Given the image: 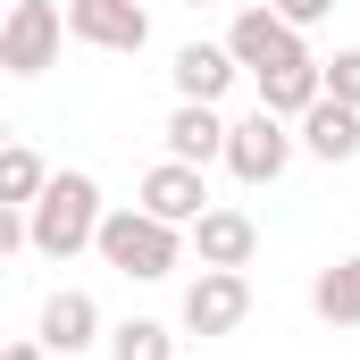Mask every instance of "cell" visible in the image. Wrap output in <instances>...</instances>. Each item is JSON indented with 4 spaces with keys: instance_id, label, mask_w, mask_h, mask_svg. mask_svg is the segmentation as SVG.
Here are the masks:
<instances>
[{
    "instance_id": "obj_14",
    "label": "cell",
    "mask_w": 360,
    "mask_h": 360,
    "mask_svg": "<svg viewBox=\"0 0 360 360\" xmlns=\"http://www.w3.org/2000/svg\"><path fill=\"white\" fill-rule=\"evenodd\" d=\"M302 151H310V160H327V168H344V160L360 151V109L327 92V101L302 117Z\"/></svg>"
},
{
    "instance_id": "obj_19",
    "label": "cell",
    "mask_w": 360,
    "mask_h": 360,
    "mask_svg": "<svg viewBox=\"0 0 360 360\" xmlns=\"http://www.w3.org/2000/svg\"><path fill=\"white\" fill-rule=\"evenodd\" d=\"M269 8H276V17H293V25H319L335 0H269Z\"/></svg>"
},
{
    "instance_id": "obj_17",
    "label": "cell",
    "mask_w": 360,
    "mask_h": 360,
    "mask_svg": "<svg viewBox=\"0 0 360 360\" xmlns=\"http://www.w3.org/2000/svg\"><path fill=\"white\" fill-rule=\"evenodd\" d=\"M109 360H176V335L160 319H117L109 327Z\"/></svg>"
},
{
    "instance_id": "obj_1",
    "label": "cell",
    "mask_w": 360,
    "mask_h": 360,
    "mask_svg": "<svg viewBox=\"0 0 360 360\" xmlns=\"http://www.w3.org/2000/svg\"><path fill=\"white\" fill-rule=\"evenodd\" d=\"M101 218H109V210H101V184H92L84 168H59L51 193L25 210L42 260H76V252H92V243H101Z\"/></svg>"
},
{
    "instance_id": "obj_9",
    "label": "cell",
    "mask_w": 360,
    "mask_h": 360,
    "mask_svg": "<svg viewBox=\"0 0 360 360\" xmlns=\"http://www.w3.org/2000/svg\"><path fill=\"white\" fill-rule=\"evenodd\" d=\"M184 235H193L201 269H252V252H260V226H252L243 210H201Z\"/></svg>"
},
{
    "instance_id": "obj_20",
    "label": "cell",
    "mask_w": 360,
    "mask_h": 360,
    "mask_svg": "<svg viewBox=\"0 0 360 360\" xmlns=\"http://www.w3.org/2000/svg\"><path fill=\"white\" fill-rule=\"evenodd\" d=\"M0 360H51V344H42V335H17V344H8Z\"/></svg>"
},
{
    "instance_id": "obj_5",
    "label": "cell",
    "mask_w": 360,
    "mask_h": 360,
    "mask_svg": "<svg viewBox=\"0 0 360 360\" xmlns=\"http://www.w3.org/2000/svg\"><path fill=\"white\" fill-rule=\"evenodd\" d=\"M176 319H184V335H201V344H210V335H235V327L252 319V276L243 269H201L184 285Z\"/></svg>"
},
{
    "instance_id": "obj_22",
    "label": "cell",
    "mask_w": 360,
    "mask_h": 360,
    "mask_svg": "<svg viewBox=\"0 0 360 360\" xmlns=\"http://www.w3.org/2000/svg\"><path fill=\"white\" fill-rule=\"evenodd\" d=\"M193 8H201V0H193Z\"/></svg>"
},
{
    "instance_id": "obj_6",
    "label": "cell",
    "mask_w": 360,
    "mask_h": 360,
    "mask_svg": "<svg viewBox=\"0 0 360 360\" xmlns=\"http://www.w3.org/2000/svg\"><path fill=\"white\" fill-rule=\"evenodd\" d=\"M226 51H235L252 76H269V68H285V59H310V51H302V25H293V17H276L269 0L235 8V25H226Z\"/></svg>"
},
{
    "instance_id": "obj_21",
    "label": "cell",
    "mask_w": 360,
    "mask_h": 360,
    "mask_svg": "<svg viewBox=\"0 0 360 360\" xmlns=\"http://www.w3.org/2000/svg\"><path fill=\"white\" fill-rule=\"evenodd\" d=\"M235 8H252V0H235Z\"/></svg>"
},
{
    "instance_id": "obj_11",
    "label": "cell",
    "mask_w": 360,
    "mask_h": 360,
    "mask_svg": "<svg viewBox=\"0 0 360 360\" xmlns=\"http://www.w3.org/2000/svg\"><path fill=\"white\" fill-rule=\"evenodd\" d=\"M143 210H151V218H168V226H193V218L210 210V184H201V168L160 160V168L143 176Z\"/></svg>"
},
{
    "instance_id": "obj_15",
    "label": "cell",
    "mask_w": 360,
    "mask_h": 360,
    "mask_svg": "<svg viewBox=\"0 0 360 360\" xmlns=\"http://www.w3.org/2000/svg\"><path fill=\"white\" fill-rule=\"evenodd\" d=\"M310 310L327 327H360V252H344V260H327L310 276Z\"/></svg>"
},
{
    "instance_id": "obj_4",
    "label": "cell",
    "mask_w": 360,
    "mask_h": 360,
    "mask_svg": "<svg viewBox=\"0 0 360 360\" xmlns=\"http://www.w3.org/2000/svg\"><path fill=\"white\" fill-rule=\"evenodd\" d=\"M293 117H276V109H252V117H235V134H226V176L235 184H276L285 168H293V143L302 134H285Z\"/></svg>"
},
{
    "instance_id": "obj_13",
    "label": "cell",
    "mask_w": 360,
    "mask_h": 360,
    "mask_svg": "<svg viewBox=\"0 0 360 360\" xmlns=\"http://www.w3.org/2000/svg\"><path fill=\"white\" fill-rule=\"evenodd\" d=\"M319 101H327V59H285V68H269V76H260V109L293 117V126H302Z\"/></svg>"
},
{
    "instance_id": "obj_7",
    "label": "cell",
    "mask_w": 360,
    "mask_h": 360,
    "mask_svg": "<svg viewBox=\"0 0 360 360\" xmlns=\"http://www.w3.org/2000/svg\"><path fill=\"white\" fill-rule=\"evenodd\" d=\"M68 34L92 42V51L134 59V51L151 42V8H143V0H68Z\"/></svg>"
},
{
    "instance_id": "obj_16",
    "label": "cell",
    "mask_w": 360,
    "mask_h": 360,
    "mask_svg": "<svg viewBox=\"0 0 360 360\" xmlns=\"http://www.w3.org/2000/svg\"><path fill=\"white\" fill-rule=\"evenodd\" d=\"M51 193V168L34 143H0V210H34Z\"/></svg>"
},
{
    "instance_id": "obj_3",
    "label": "cell",
    "mask_w": 360,
    "mask_h": 360,
    "mask_svg": "<svg viewBox=\"0 0 360 360\" xmlns=\"http://www.w3.org/2000/svg\"><path fill=\"white\" fill-rule=\"evenodd\" d=\"M59 42H68V8L59 0H8V17H0V68L8 76L59 68Z\"/></svg>"
},
{
    "instance_id": "obj_12",
    "label": "cell",
    "mask_w": 360,
    "mask_h": 360,
    "mask_svg": "<svg viewBox=\"0 0 360 360\" xmlns=\"http://www.w3.org/2000/svg\"><path fill=\"white\" fill-rule=\"evenodd\" d=\"M168 76H176V101H226V84L243 76V59L226 42H184Z\"/></svg>"
},
{
    "instance_id": "obj_10",
    "label": "cell",
    "mask_w": 360,
    "mask_h": 360,
    "mask_svg": "<svg viewBox=\"0 0 360 360\" xmlns=\"http://www.w3.org/2000/svg\"><path fill=\"white\" fill-rule=\"evenodd\" d=\"M51 352H92L101 344V302H92L84 285H59L51 302H42V327H34Z\"/></svg>"
},
{
    "instance_id": "obj_8",
    "label": "cell",
    "mask_w": 360,
    "mask_h": 360,
    "mask_svg": "<svg viewBox=\"0 0 360 360\" xmlns=\"http://www.w3.org/2000/svg\"><path fill=\"white\" fill-rule=\"evenodd\" d=\"M168 160H184V168H210V160H226V117H218V101H176L168 109Z\"/></svg>"
},
{
    "instance_id": "obj_18",
    "label": "cell",
    "mask_w": 360,
    "mask_h": 360,
    "mask_svg": "<svg viewBox=\"0 0 360 360\" xmlns=\"http://www.w3.org/2000/svg\"><path fill=\"white\" fill-rule=\"evenodd\" d=\"M327 92H335V101H352V109H360V42H352V51H335V59H327Z\"/></svg>"
},
{
    "instance_id": "obj_2",
    "label": "cell",
    "mask_w": 360,
    "mask_h": 360,
    "mask_svg": "<svg viewBox=\"0 0 360 360\" xmlns=\"http://www.w3.org/2000/svg\"><path fill=\"white\" fill-rule=\"evenodd\" d=\"M92 252L117 276H134V285H160V276L184 269V226L151 218V210L134 201V210H109V218H101V243H92Z\"/></svg>"
}]
</instances>
